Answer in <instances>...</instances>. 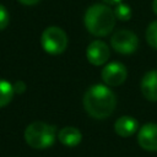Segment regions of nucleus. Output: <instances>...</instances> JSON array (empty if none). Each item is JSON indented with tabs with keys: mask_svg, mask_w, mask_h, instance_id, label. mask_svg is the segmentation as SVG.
<instances>
[{
	"mask_svg": "<svg viewBox=\"0 0 157 157\" xmlns=\"http://www.w3.org/2000/svg\"><path fill=\"white\" fill-rule=\"evenodd\" d=\"M117 98L114 93L103 85L90 87L83 96V107L86 112L96 119L108 118L115 109Z\"/></svg>",
	"mask_w": 157,
	"mask_h": 157,
	"instance_id": "nucleus-1",
	"label": "nucleus"
},
{
	"mask_svg": "<svg viewBox=\"0 0 157 157\" xmlns=\"http://www.w3.org/2000/svg\"><path fill=\"white\" fill-rule=\"evenodd\" d=\"M87 31L97 37L109 34L115 26L114 10L103 4H94L90 6L83 17Z\"/></svg>",
	"mask_w": 157,
	"mask_h": 157,
	"instance_id": "nucleus-2",
	"label": "nucleus"
},
{
	"mask_svg": "<svg viewBox=\"0 0 157 157\" xmlns=\"http://www.w3.org/2000/svg\"><path fill=\"white\" fill-rule=\"evenodd\" d=\"M25 140L33 148H47L55 141V128L43 121H33L25 130Z\"/></svg>",
	"mask_w": 157,
	"mask_h": 157,
	"instance_id": "nucleus-3",
	"label": "nucleus"
},
{
	"mask_svg": "<svg viewBox=\"0 0 157 157\" xmlns=\"http://www.w3.org/2000/svg\"><path fill=\"white\" fill-rule=\"evenodd\" d=\"M42 48L50 55L61 54L67 47V37L64 29L52 26L43 31L40 37Z\"/></svg>",
	"mask_w": 157,
	"mask_h": 157,
	"instance_id": "nucleus-4",
	"label": "nucleus"
},
{
	"mask_svg": "<svg viewBox=\"0 0 157 157\" xmlns=\"http://www.w3.org/2000/svg\"><path fill=\"white\" fill-rule=\"evenodd\" d=\"M110 44L117 53L129 55L134 53L139 47V39L136 34L128 29H120L110 38Z\"/></svg>",
	"mask_w": 157,
	"mask_h": 157,
	"instance_id": "nucleus-5",
	"label": "nucleus"
},
{
	"mask_svg": "<svg viewBox=\"0 0 157 157\" xmlns=\"http://www.w3.org/2000/svg\"><path fill=\"white\" fill-rule=\"evenodd\" d=\"M126 67L119 63L113 61L104 65L102 70V80L109 86H119L126 78Z\"/></svg>",
	"mask_w": 157,
	"mask_h": 157,
	"instance_id": "nucleus-6",
	"label": "nucleus"
},
{
	"mask_svg": "<svg viewBox=\"0 0 157 157\" xmlns=\"http://www.w3.org/2000/svg\"><path fill=\"white\" fill-rule=\"evenodd\" d=\"M109 55H110L109 48L102 40H93L92 43H90L86 50L87 60L91 64L97 65V66L105 64L107 60L109 59Z\"/></svg>",
	"mask_w": 157,
	"mask_h": 157,
	"instance_id": "nucleus-7",
	"label": "nucleus"
},
{
	"mask_svg": "<svg viewBox=\"0 0 157 157\" xmlns=\"http://www.w3.org/2000/svg\"><path fill=\"white\" fill-rule=\"evenodd\" d=\"M137 141L144 150L151 152L157 151V124L147 123L142 125L137 135Z\"/></svg>",
	"mask_w": 157,
	"mask_h": 157,
	"instance_id": "nucleus-8",
	"label": "nucleus"
},
{
	"mask_svg": "<svg viewBox=\"0 0 157 157\" xmlns=\"http://www.w3.org/2000/svg\"><path fill=\"white\" fill-rule=\"evenodd\" d=\"M141 92L146 99L151 102L157 101V71L152 70L144 75L141 80Z\"/></svg>",
	"mask_w": 157,
	"mask_h": 157,
	"instance_id": "nucleus-9",
	"label": "nucleus"
},
{
	"mask_svg": "<svg viewBox=\"0 0 157 157\" xmlns=\"http://www.w3.org/2000/svg\"><path fill=\"white\" fill-rule=\"evenodd\" d=\"M137 126H139V124H137V120L135 118L129 117V115H124V117H120L115 121L114 130L119 136L128 137V136H131L134 132H136Z\"/></svg>",
	"mask_w": 157,
	"mask_h": 157,
	"instance_id": "nucleus-10",
	"label": "nucleus"
},
{
	"mask_svg": "<svg viewBox=\"0 0 157 157\" xmlns=\"http://www.w3.org/2000/svg\"><path fill=\"white\" fill-rule=\"evenodd\" d=\"M59 141L65 145V146H77L81 140H82V134L78 129L74 128V126H66L64 129H61L58 134Z\"/></svg>",
	"mask_w": 157,
	"mask_h": 157,
	"instance_id": "nucleus-11",
	"label": "nucleus"
},
{
	"mask_svg": "<svg viewBox=\"0 0 157 157\" xmlns=\"http://www.w3.org/2000/svg\"><path fill=\"white\" fill-rule=\"evenodd\" d=\"M13 94H15L13 86L6 80H0V108L7 105L13 98Z\"/></svg>",
	"mask_w": 157,
	"mask_h": 157,
	"instance_id": "nucleus-12",
	"label": "nucleus"
},
{
	"mask_svg": "<svg viewBox=\"0 0 157 157\" xmlns=\"http://www.w3.org/2000/svg\"><path fill=\"white\" fill-rule=\"evenodd\" d=\"M114 15L117 18H119L120 21H128L131 17V9L123 2H119L115 5L114 7Z\"/></svg>",
	"mask_w": 157,
	"mask_h": 157,
	"instance_id": "nucleus-13",
	"label": "nucleus"
},
{
	"mask_svg": "<svg viewBox=\"0 0 157 157\" xmlns=\"http://www.w3.org/2000/svg\"><path fill=\"white\" fill-rule=\"evenodd\" d=\"M146 40L152 48L157 49V21H153L147 27V29H146Z\"/></svg>",
	"mask_w": 157,
	"mask_h": 157,
	"instance_id": "nucleus-14",
	"label": "nucleus"
},
{
	"mask_svg": "<svg viewBox=\"0 0 157 157\" xmlns=\"http://www.w3.org/2000/svg\"><path fill=\"white\" fill-rule=\"evenodd\" d=\"M9 25V12L5 6L0 5V31L5 29Z\"/></svg>",
	"mask_w": 157,
	"mask_h": 157,
	"instance_id": "nucleus-15",
	"label": "nucleus"
},
{
	"mask_svg": "<svg viewBox=\"0 0 157 157\" xmlns=\"http://www.w3.org/2000/svg\"><path fill=\"white\" fill-rule=\"evenodd\" d=\"M13 88H15V92H16V93L21 94V93L25 92V90H26V85H25V82H22V81H17V82L13 85Z\"/></svg>",
	"mask_w": 157,
	"mask_h": 157,
	"instance_id": "nucleus-16",
	"label": "nucleus"
},
{
	"mask_svg": "<svg viewBox=\"0 0 157 157\" xmlns=\"http://www.w3.org/2000/svg\"><path fill=\"white\" fill-rule=\"evenodd\" d=\"M21 4H23V5H27V6H31V5H34V4H37V2H39L40 0H18Z\"/></svg>",
	"mask_w": 157,
	"mask_h": 157,
	"instance_id": "nucleus-17",
	"label": "nucleus"
},
{
	"mask_svg": "<svg viewBox=\"0 0 157 157\" xmlns=\"http://www.w3.org/2000/svg\"><path fill=\"white\" fill-rule=\"evenodd\" d=\"M103 2H105L107 5H117L121 2V0H103Z\"/></svg>",
	"mask_w": 157,
	"mask_h": 157,
	"instance_id": "nucleus-18",
	"label": "nucleus"
},
{
	"mask_svg": "<svg viewBox=\"0 0 157 157\" xmlns=\"http://www.w3.org/2000/svg\"><path fill=\"white\" fill-rule=\"evenodd\" d=\"M152 9H153V12L157 15V0H153V2H152Z\"/></svg>",
	"mask_w": 157,
	"mask_h": 157,
	"instance_id": "nucleus-19",
	"label": "nucleus"
}]
</instances>
